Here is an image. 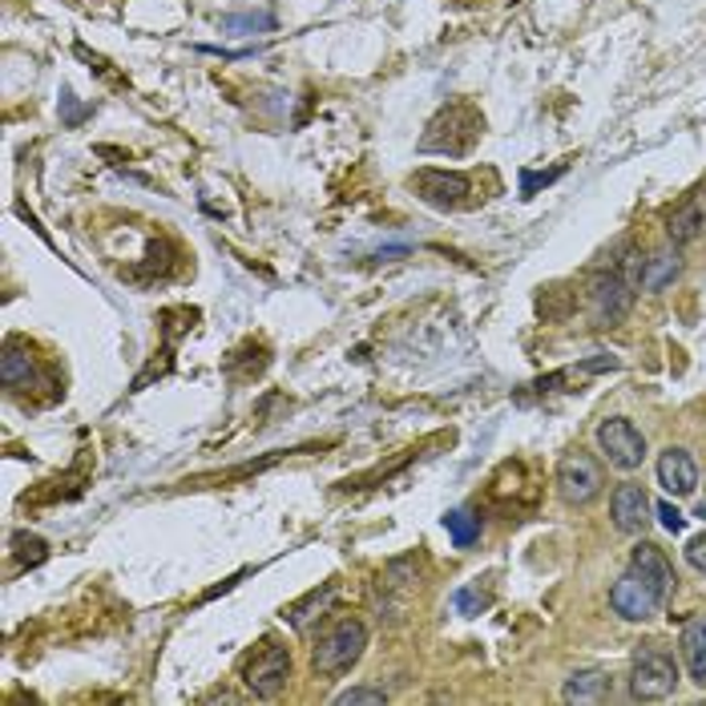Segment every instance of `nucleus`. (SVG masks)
<instances>
[{
	"label": "nucleus",
	"mask_w": 706,
	"mask_h": 706,
	"mask_svg": "<svg viewBox=\"0 0 706 706\" xmlns=\"http://www.w3.org/2000/svg\"><path fill=\"white\" fill-rule=\"evenodd\" d=\"M678 691V662L658 646H642L630 658V695L638 703H658Z\"/></svg>",
	"instance_id": "obj_1"
},
{
	"label": "nucleus",
	"mask_w": 706,
	"mask_h": 706,
	"mask_svg": "<svg viewBox=\"0 0 706 706\" xmlns=\"http://www.w3.org/2000/svg\"><path fill=\"white\" fill-rule=\"evenodd\" d=\"M364 650H367V626L360 617H343V622H335V626L315 642V654H311V658H315V671L320 674H343L364 658Z\"/></svg>",
	"instance_id": "obj_2"
},
{
	"label": "nucleus",
	"mask_w": 706,
	"mask_h": 706,
	"mask_svg": "<svg viewBox=\"0 0 706 706\" xmlns=\"http://www.w3.org/2000/svg\"><path fill=\"white\" fill-rule=\"evenodd\" d=\"M598 448L605 453V460L614 468H622V473H634V468H642V460H646V436L634 428V421H626V416H610V421L598 424Z\"/></svg>",
	"instance_id": "obj_3"
},
{
	"label": "nucleus",
	"mask_w": 706,
	"mask_h": 706,
	"mask_svg": "<svg viewBox=\"0 0 706 706\" xmlns=\"http://www.w3.org/2000/svg\"><path fill=\"white\" fill-rule=\"evenodd\" d=\"M605 477L602 468H598V460H593L590 453H570L561 456L558 465V492L565 505H590L598 492H602Z\"/></svg>",
	"instance_id": "obj_4"
},
{
	"label": "nucleus",
	"mask_w": 706,
	"mask_h": 706,
	"mask_svg": "<svg viewBox=\"0 0 706 706\" xmlns=\"http://www.w3.org/2000/svg\"><path fill=\"white\" fill-rule=\"evenodd\" d=\"M287 678H291V650L267 642V646L247 662V678H242V683H247L251 695L274 698L287 686Z\"/></svg>",
	"instance_id": "obj_5"
},
{
	"label": "nucleus",
	"mask_w": 706,
	"mask_h": 706,
	"mask_svg": "<svg viewBox=\"0 0 706 706\" xmlns=\"http://www.w3.org/2000/svg\"><path fill=\"white\" fill-rule=\"evenodd\" d=\"M590 303H593V320H598V328H617V323L630 315V308H634L630 279L622 271L598 274L590 287Z\"/></svg>",
	"instance_id": "obj_6"
},
{
	"label": "nucleus",
	"mask_w": 706,
	"mask_h": 706,
	"mask_svg": "<svg viewBox=\"0 0 706 706\" xmlns=\"http://www.w3.org/2000/svg\"><path fill=\"white\" fill-rule=\"evenodd\" d=\"M610 605H614V614L626 617V622H646V617L662 605V598L650 581H642L634 570H626L614 585H610Z\"/></svg>",
	"instance_id": "obj_7"
},
{
	"label": "nucleus",
	"mask_w": 706,
	"mask_h": 706,
	"mask_svg": "<svg viewBox=\"0 0 706 706\" xmlns=\"http://www.w3.org/2000/svg\"><path fill=\"white\" fill-rule=\"evenodd\" d=\"M416 186H421V198L433 206H465L468 203V190H473V183H468V174H456V170H436V166H428V170L416 174Z\"/></svg>",
	"instance_id": "obj_8"
},
{
	"label": "nucleus",
	"mask_w": 706,
	"mask_h": 706,
	"mask_svg": "<svg viewBox=\"0 0 706 706\" xmlns=\"http://www.w3.org/2000/svg\"><path fill=\"white\" fill-rule=\"evenodd\" d=\"M658 485L671 497H691L698 489V465L686 448H666L658 456Z\"/></svg>",
	"instance_id": "obj_9"
},
{
	"label": "nucleus",
	"mask_w": 706,
	"mask_h": 706,
	"mask_svg": "<svg viewBox=\"0 0 706 706\" xmlns=\"http://www.w3.org/2000/svg\"><path fill=\"white\" fill-rule=\"evenodd\" d=\"M610 513H614V525L622 533H642L650 525V513H654V505H650L646 489L642 485H617L614 501H610Z\"/></svg>",
	"instance_id": "obj_10"
},
{
	"label": "nucleus",
	"mask_w": 706,
	"mask_h": 706,
	"mask_svg": "<svg viewBox=\"0 0 706 706\" xmlns=\"http://www.w3.org/2000/svg\"><path fill=\"white\" fill-rule=\"evenodd\" d=\"M630 570L638 573L642 581H650V585L658 590L662 602H666V598L674 593V581H678V578H674L671 558H666V553H662L658 546H650V541H642V546L634 549V553H630Z\"/></svg>",
	"instance_id": "obj_11"
},
{
	"label": "nucleus",
	"mask_w": 706,
	"mask_h": 706,
	"mask_svg": "<svg viewBox=\"0 0 706 706\" xmlns=\"http://www.w3.org/2000/svg\"><path fill=\"white\" fill-rule=\"evenodd\" d=\"M614 695V686H610V674L605 671H578L570 674V683L561 691V698L570 706H593V703H605V698Z\"/></svg>",
	"instance_id": "obj_12"
},
{
	"label": "nucleus",
	"mask_w": 706,
	"mask_h": 706,
	"mask_svg": "<svg viewBox=\"0 0 706 706\" xmlns=\"http://www.w3.org/2000/svg\"><path fill=\"white\" fill-rule=\"evenodd\" d=\"M335 593H340V590H335V581H328L323 590H311L308 598H299L295 605H287L283 617H287V622H291L295 630L311 626V622H315L320 614H328V605L335 602Z\"/></svg>",
	"instance_id": "obj_13"
},
{
	"label": "nucleus",
	"mask_w": 706,
	"mask_h": 706,
	"mask_svg": "<svg viewBox=\"0 0 706 706\" xmlns=\"http://www.w3.org/2000/svg\"><path fill=\"white\" fill-rule=\"evenodd\" d=\"M678 646H683V658H686L691 678L706 691V622H686L683 642H678Z\"/></svg>",
	"instance_id": "obj_14"
},
{
	"label": "nucleus",
	"mask_w": 706,
	"mask_h": 706,
	"mask_svg": "<svg viewBox=\"0 0 706 706\" xmlns=\"http://www.w3.org/2000/svg\"><path fill=\"white\" fill-rule=\"evenodd\" d=\"M678 271H683V259H678V251H658L650 255L646 267H642V291H662L666 283H674L678 279Z\"/></svg>",
	"instance_id": "obj_15"
},
{
	"label": "nucleus",
	"mask_w": 706,
	"mask_h": 706,
	"mask_svg": "<svg viewBox=\"0 0 706 706\" xmlns=\"http://www.w3.org/2000/svg\"><path fill=\"white\" fill-rule=\"evenodd\" d=\"M703 227H706L703 206H698V203L683 206V210H678V215L671 218V239H674V247H683V242L698 239V235H703Z\"/></svg>",
	"instance_id": "obj_16"
},
{
	"label": "nucleus",
	"mask_w": 706,
	"mask_h": 706,
	"mask_svg": "<svg viewBox=\"0 0 706 706\" xmlns=\"http://www.w3.org/2000/svg\"><path fill=\"white\" fill-rule=\"evenodd\" d=\"M222 33H274V12H230V17H222Z\"/></svg>",
	"instance_id": "obj_17"
},
{
	"label": "nucleus",
	"mask_w": 706,
	"mask_h": 706,
	"mask_svg": "<svg viewBox=\"0 0 706 706\" xmlns=\"http://www.w3.org/2000/svg\"><path fill=\"white\" fill-rule=\"evenodd\" d=\"M445 529L456 549H468L480 537V517L473 513V509H453V513L445 517Z\"/></svg>",
	"instance_id": "obj_18"
},
{
	"label": "nucleus",
	"mask_w": 706,
	"mask_h": 706,
	"mask_svg": "<svg viewBox=\"0 0 706 706\" xmlns=\"http://www.w3.org/2000/svg\"><path fill=\"white\" fill-rule=\"evenodd\" d=\"M0 380H4V387H12V392L29 387L33 384V360L21 355L17 347H9V352H4V364H0Z\"/></svg>",
	"instance_id": "obj_19"
},
{
	"label": "nucleus",
	"mask_w": 706,
	"mask_h": 706,
	"mask_svg": "<svg viewBox=\"0 0 706 706\" xmlns=\"http://www.w3.org/2000/svg\"><path fill=\"white\" fill-rule=\"evenodd\" d=\"M453 605H456V614L477 617L480 610L489 605V593H480V585H460V590L453 593Z\"/></svg>",
	"instance_id": "obj_20"
},
{
	"label": "nucleus",
	"mask_w": 706,
	"mask_h": 706,
	"mask_svg": "<svg viewBox=\"0 0 706 706\" xmlns=\"http://www.w3.org/2000/svg\"><path fill=\"white\" fill-rule=\"evenodd\" d=\"M355 703H387V695L376 691V686H352V691L335 695V706H355Z\"/></svg>",
	"instance_id": "obj_21"
},
{
	"label": "nucleus",
	"mask_w": 706,
	"mask_h": 706,
	"mask_svg": "<svg viewBox=\"0 0 706 706\" xmlns=\"http://www.w3.org/2000/svg\"><path fill=\"white\" fill-rule=\"evenodd\" d=\"M654 513H658L662 529H671V533H683V529H686V517L678 513V509H674L671 501H662L658 509H654Z\"/></svg>",
	"instance_id": "obj_22"
},
{
	"label": "nucleus",
	"mask_w": 706,
	"mask_h": 706,
	"mask_svg": "<svg viewBox=\"0 0 706 706\" xmlns=\"http://www.w3.org/2000/svg\"><path fill=\"white\" fill-rule=\"evenodd\" d=\"M686 561H691V565L706 578V533H698V537L686 541Z\"/></svg>",
	"instance_id": "obj_23"
},
{
	"label": "nucleus",
	"mask_w": 706,
	"mask_h": 706,
	"mask_svg": "<svg viewBox=\"0 0 706 706\" xmlns=\"http://www.w3.org/2000/svg\"><path fill=\"white\" fill-rule=\"evenodd\" d=\"M558 174H561V170H553V174H529V170H525V174H521V194H533L537 186H549L553 178H558Z\"/></svg>",
	"instance_id": "obj_24"
},
{
	"label": "nucleus",
	"mask_w": 706,
	"mask_h": 706,
	"mask_svg": "<svg viewBox=\"0 0 706 706\" xmlns=\"http://www.w3.org/2000/svg\"><path fill=\"white\" fill-rule=\"evenodd\" d=\"M698 517H706V501H703V505H698Z\"/></svg>",
	"instance_id": "obj_25"
}]
</instances>
